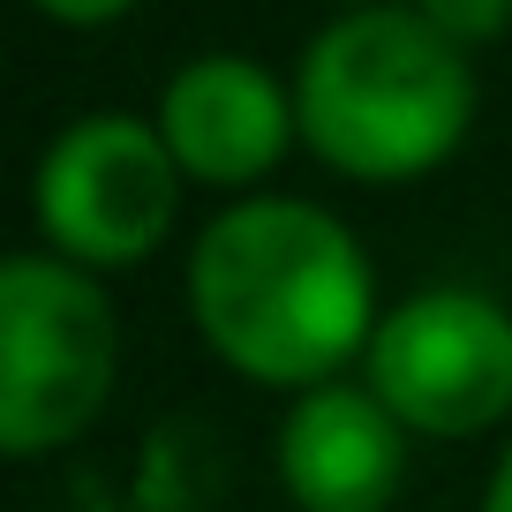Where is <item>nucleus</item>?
<instances>
[{
	"instance_id": "obj_1",
	"label": "nucleus",
	"mask_w": 512,
	"mask_h": 512,
	"mask_svg": "<svg viewBox=\"0 0 512 512\" xmlns=\"http://www.w3.org/2000/svg\"><path fill=\"white\" fill-rule=\"evenodd\" d=\"M189 302L211 354L256 384L317 392L369 354V256L302 196H241L196 234Z\"/></svg>"
},
{
	"instance_id": "obj_2",
	"label": "nucleus",
	"mask_w": 512,
	"mask_h": 512,
	"mask_svg": "<svg viewBox=\"0 0 512 512\" xmlns=\"http://www.w3.org/2000/svg\"><path fill=\"white\" fill-rule=\"evenodd\" d=\"M302 144L347 181H415L460 151L475 68L415 8H354L302 53Z\"/></svg>"
},
{
	"instance_id": "obj_3",
	"label": "nucleus",
	"mask_w": 512,
	"mask_h": 512,
	"mask_svg": "<svg viewBox=\"0 0 512 512\" xmlns=\"http://www.w3.org/2000/svg\"><path fill=\"white\" fill-rule=\"evenodd\" d=\"M121 377V317L68 256L0 264V445L31 460L83 437Z\"/></svg>"
},
{
	"instance_id": "obj_4",
	"label": "nucleus",
	"mask_w": 512,
	"mask_h": 512,
	"mask_svg": "<svg viewBox=\"0 0 512 512\" xmlns=\"http://www.w3.org/2000/svg\"><path fill=\"white\" fill-rule=\"evenodd\" d=\"M181 211V166L159 121L83 113L38 159V226L68 264H144Z\"/></svg>"
},
{
	"instance_id": "obj_5",
	"label": "nucleus",
	"mask_w": 512,
	"mask_h": 512,
	"mask_svg": "<svg viewBox=\"0 0 512 512\" xmlns=\"http://www.w3.org/2000/svg\"><path fill=\"white\" fill-rule=\"evenodd\" d=\"M369 392L400 430L482 437L512 415V317L475 287H430L400 302L369 339Z\"/></svg>"
},
{
	"instance_id": "obj_6",
	"label": "nucleus",
	"mask_w": 512,
	"mask_h": 512,
	"mask_svg": "<svg viewBox=\"0 0 512 512\" xmlns=\"http://www.w3.org/2000/svg\"><path fill=\"white\" fill-rule=\"evenodd\" d=\"M294 98L241 53H204L159 91V136L174 166L211 189L264 181L294 144Z\"/></svg>"
},
{
	"instance_id": "obj_7",
	"label": "nucleus",
	"mask_w": 512,
	"mask_h": 512,
	"mask_svg": "<svg viewBox=\"0 0 512 512\" xmlns=\"http://www.w3.org/2000/svg\"><path fill=\"white\" fill-rule=\"evenodd\" d=\"M407 482V430L369 384H317L279 422V490L302 512H384Z\"/></svg>"
},
{
	"instance_id": "obj_8",
	"label": "nucleus",
	"mask_w": 512,
	"mask_h": 512,
	"mask_svg": "<svg viewBox=\"0 0 512 512\" xmlns=\"http://www.w3.org/2000/svg\"><path fill=\"white\" fill-rule=\"evenodd\" d=\"M415 16L467 53V46H490V38L512 23V0H415Z\"/></svg>"
},
{
	"instance_id": "obj_9",
	"label": "nucleus",
	"mask_w": 512,
	"mask_h": 512,
	"mask_svg": "<svg viewBox=\"0 0 512 512\" xmlns=\"http://www.w3.org/2000/svg\"><path fill=\"white\" fill-rule=\"evenodd\" d=\"M136 0H38V16H53V23H76V31H91V23H113V16H128Z\"/></svg>"
},
{
	"instance_id": "obj_10",
	"label": "nucleus",
	"mask_w": 512,
	"mask_h": 512,
	"mask_svg": "<svg viewBox=\"0 0 512 512\" xmlns=\"http://www.w3.org/2000/svg\"><path fill=\"white\" fill-rule=\"evenodd\" d=\"M482 512H512V445H505V460H497L490 490H482Z\"/></svg>"
},
{
	"instance_id": "obj_11",
	"label": "nucleus",
	"mask_w": 512,
	"mask_h": 512,
	"mask_svg": "<svg viewBox=\"0 0 512 512\" xmlns=\"http://www.w3.org/2000/svg\"><path fill=\"white\" fill-rule=\"evenodd\" d=\"M354 8H377V0H354Z\"/></svg>"
}]
</instances>
